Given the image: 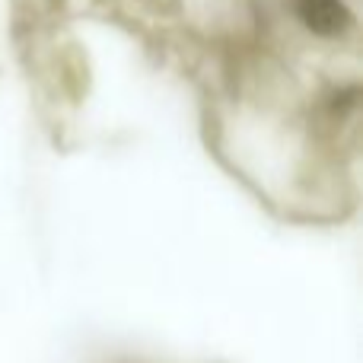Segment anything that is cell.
Returning a JSON list of instances; mask_svg holds the SVG:
<instances>
[{
	"label": "cell",
	"mask_w": 363,
	"mask_h": 363,
	"mask_svg": "<svg viewBox=\"0 0 363 363\" xmlns=\"http://www.w3.org/2000/svg\"><path fill=\"white\" fill-rule=\"evenodd\" d=\"M296 16L309 32L322 38H335L354 23L345 0H296Z\"/></svg>",
	"instance_id": "6da1fadb"
}]
</instances>
